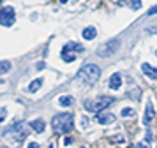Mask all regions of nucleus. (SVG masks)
Wrapping results in <instances>:
<instances>
[{"label":"nucleus","mask_w":157,"mask_h":148,"mask_svg":"<svg viewBox=\"0 0 157 148\" xmlns=\"http://www.w3.org/2000/svg\"><path fill=\"white\" fill-rule=\"evenodd\" d=\"M101 76V69L95 63H85L81 69L76 72V79L85 85H94Z\"/></svg>","instance_id":"obj_2"},{"label":"nucleus","mask_w":157,"mask_h":148,"mask_svg":"<svg viewBox=\"0 0 157 148\" xmlns=\"http://www.w3.org/2000/svg\"><path fill=\"white\" fill-rule=\"evenodd\" d=\"M6 116H7V109L6 108H0V123L6 120Z\"/></svg>","instance_id":"obj_19"},{"label":"nucleus","mask_w":157,"mask_h":148,"mask_svg":"<svg viewBox=\"0 0 157 148\" xmlns=\"http://www.w3.org/2000/svg\"><path fill=\"white\" fill-rule=\"evenodd\" d=\"M81 35H83L85 41H92V39H95V35H97V30H95V27H86V28H83Z\"/></svg>","instance_id":"obj_12"},{"label":"nucleus","mask_w":157,"mask_h":148,"mask_svg":"<svg viewBox=\"0 0 157 148\" xmlns=\"http://www.w3.org/2000/svg\"><path fill=\"white\" fill-rule=\"evenodd\" d=\"M0 4H2V0H0Z\"/></svg>","instance_id":"obj_30"},{"label":"nucleus","mask_w":157,"mask_h":148,"mask_svg":"<svg viewBox=\"0 0 157 148\" xmlns=\"http://www.w3.org/2000/svg\"><path fill=\"white\" fill-rule=\"evenodd\" d=\"M129 148H136V146H129Z\"/></svg>","instance_id":"obj_28"},{"label":"nucleus","mask_w":157,"mask_h":148,"mask_svg":"<svg viewBox=\"0 0 157 148\" xmlns=\"http://www.w3.org/2000/svg\"><path fill=\"white\" fill-rule=\"evenodd\" d=\"M138 148H150V145H148V143H140Z\"/></svg>","instance_id":"obj_24"},{"label":"nucleus","mask_w":157,"mask_h":148,"mask_svg":"<svg viewBox=\"0 0 157 148\" xmlns=\"http://www.w3.org/2000/svg\"><path fill=\"white\" fill-rule=\"evenodd\" d=\"M122 116H134V109H131V108H124V109H122Z\"/></svg>","instance_id":"obj_18"},{"label":"nucleus","mask_w":157,"mask_h":148,"mask_svg":"<svg viewBox=\"0 0 157 148\" xmlns=\"http://www.w3.org/2000/svg\"><path fill=\"white\" fill-rule=\"evenodd\" d=\"M27 148H41V146H39V143H34V141H32V143H29Z\"/></svg>","instance_id":"obj_23"},{"label":"nucleus","mask_w":157,"mask_h":148,"mask_svg":"<svg viewBox=\"0 0 157 148\" xmlns=\"http://www.w3.org/2000/svg\"><path fill=\"white\" fill-rule=\"evenodd\" d=\"M14 9L13 7H6V9H0V25L2 27H13L14 23Z\"/></svg>","instance_id":"obj_7"},{"label":"nucleus","mask_w":157,"mask_h":148,"mask_svg":"<svg viewBox=\"0 0 157 148\" xmlns=\"http://www.w3.org/2000/svg\"><path fill=\"white\" fill-rule=\"evenodd\" d=\"M64 143H65V145H71V143H72V139H71V138H65V141H64Z\"/></svg>","instance_id":"obj_26"},{"label":"nucleus","mask_w":157,"mask_h":148,"mask_svg":"<svg viewBox=\"0 0 157 148\" xmlns=\"http://www.w3.org/2000/svg\"><path fill=\"white\" fill-rule=\"evenodd\" d=\"M147 14H148V16H154V14H157V6H154V7H152V9H150V11H148Z\"/></svg>","instance_id":"obj_21"},{"label":"nucleus","mask_w":157,"mask_h":148,"mask_svg":"<svg viewBox=\"0 0 157 148\" xmlns=\"http://www.w3.org/2000/svg\"><path fill=\"white\" fill-rule=\"evenodd\" d=\"M115 102L113 97H104L101 95L97 99H92V101H85V109L88 113H99V111H104L108 106H111Z\"/></svg>","instance_id":"obj_3"},{"label":"nucleus","mask_w":157,"mask_h":148,"mask_svg":"<svg viewBox=\"0 0 157 148\" xmlns=\"http://www.w3.org/2000/svg\"><path fill=\"white\" fill-rule=\"evenodd\" d=\"M152 120H154V108H152V102H147L145 115H143V123H145V127H150Z\"/></svg>","instance_id":"obj_9"},{"label":"nucleus","mask_w":157,"mask_h":148,"mask_svg":"<svg viewBox=\"0 0 157 148\" xmlns=\"http://www.w3.org/2000/svg\"><path fill=\"white\" fill-rule=\"evenodd\" d=\"M131 9H132V11L141 9V0H131Z\"/></svg>","instance_id":"obj_17"},{"label":"nucleus","mask_w":157,"mask_h":148,"mask_svg":"<svg viewBox=\"0 0 157 148\" xmlns=\"http://www.w3.org/2000/svg\"><path fill=\"white\" fill-rule=\"evenodd\" d=\"M83 51H85V48L81 44H78V42H67L64 48H62L60 56H62V60H65V62H74L76 56L81 55Z\"/></svg>","instance_id":"obj_4"},{"label":"nucleus","mask_w":157,"mask_h":148,"mask_svg":"<svg viewBox=\"0 0 157 148\" xmlns=\"http://www.w3.org/2000/svg\"><path fill=\"white\" fill-rule=\"evenodd\" d=\"M118 48H120V39H109L97 48V55L102 56V58H108V56L115 55L118 51Z\"/></svg>","instance_id":"obj_5"},{"label":"nucleus","mask_w":157,"mask_h":148,"mask_svg":"<svg viewBox=\"0 0 157 148\" xmlns=\"http://www.w3.org/2000/svg\"><path fill=\"white\" fill-rule=\"evenodd\" d=\"M145 141H147V143H150V141H152V132H150V131H147V136H145Z\"/></svg>","instance_id":"obj_22"},{"label":"nucleus","mask_w":157,"mask_h":148,"mask_svg":"<svg viewBox=\"0 0 157 148\" xmlns=\"http://www.w3.org/2000/svg\"><path fill=\"white\" fill-rule=\"evenodd\" d=\"M11 70V62H0V74H6Z\"/></svg>","instance_id":"obj_16"},{"label":"nucleus","mask_w":157,"mask_h":148,"mask_svg":"<svg viewBox=\"0 0 157 148\" xmlns=\"http://www.w3.org/2000/svg\"><path fill=\"white\" fill-rule=\"evenodd\" d=\"M122 86V76L117 72V74H113V76L109 78V88L111 90H118Z\"/></svg>","instance_id":"obj_11"},{"label":"nucleus","mask_w":157,"mask_h":148,"mask_svg":"<svg viewBox=\"0 0 157 148\" xmlns=\"http://www.w3.org/2000/svg\"><path fill=\"white\" fill-rule=\"evenodd\" d=\"M97 122L101 125H108V123H113L115 122V115L109 111H99L97 113Z\"/></svg>","instance_id":"obj_8"},{"label":"nucleus","mask_w":157,"mask_h":148,"mask_svg":"<svg viewBox=\"0 0 157 148\" xmlns=\"http://www.w3.org/2000/svg\"><path fill=\"white\" fill-rule=\"evenodd\" d=\"M58 104L62 106V108H69V106L74 104V99H72L71 95H64V97L58 99Z\"/></svg>","instance_id":"obj_14"},{"label":"nucleus","mask_w":157,"mask_h":148,"mask_svg":"<svg viewBox=\"0 0 157 148\" xmlns=\"http://www.w3.org/2000/svg\"><path fill=\"white\" fill-rule=\"evenodd\" d=\"M30 127H32L34 132H43L44 129H46V122L41 120V118H37V120H34V122H30Z\"/></svg>","instance_id":"obj_13"},{"label":"nucleus","mask_w":157,"mask_h":148,"mask_svg":"<svg viewBox=\"0 0 157 148\" xmlns=\"http://www.w3.org/2000/svg\"><path fill=\"white\" fill-rule=\"evenodd\" d=\"M2 148H9V146H2Z\"/></svg>","instance_id":"obj_29"},{"label":"nucleus","mask_w":157,"mask_h":148,"mask_svg":"<svg viewBox=\"0 0 157 148\" xmlns=\"http://www.w3.org/2000/svg\"><path fill=\"white\" fill-rule=\"evenodd\" d=\"M141 70H143V74L148 78V79H157V69H154L150 63H143Z\"/></svg>","instance_id":"obj_10"},{"label":"nucleus","mask_w":157,"mask_h":148,"mask_svg":"<svg viewBox=\"0 0 157 148\" xmlns=\"http://www.w3.org/2000/svg\"><path fill=\"white\" fill-rule=\"evenodd\" d=\"M37 69H39V70L44 69V62H39V63H37Z\"/></svg>","instance_id":"obj_25"},{"label":"nucleus","mask_w":157,"mask_h":148,"mask_svg":"<svg viewBox=\"0 0 157 148\" xmlns=\"http://www.w3.org/2000/svg\"><path fill=\"white\" fill-rule=\"evenodd\" d=\"M41 86H43V78H39V79H36V81H32V83L29 85V92L34 93V92H37Z\"/></svg>","instance_id":"obj_15"},{"label":"nucleus","mask_w":157,"mask_h":148,"mask_svg":"<svg viewBox=\"0 0 157 148\" xmlns=\"http://www.w3.org/2000/svg\"><path fill=\"white\" fill-rule=\"evenodd\" d=\"M4 136H14L18 141H23L27 138V129H25V123L23 122H14L13 125L4 131Z\"/></svg>","instance_id":"obj_6"},{"label":"nucleus","mask_w":157,"mask_h":148,"mask_svg":"<svg viewBox=\"0 0 157 148\" xmlns=\"http://www.w3.org/2000/svg\"><path fill=\"white\" fill-rule=\"evenodd\" d=\"M81 127H83V129H86V127H88V118H86V116H83V118H81Z\"/></svg>","instance_id":"obj_20"},{"label":"nucleus","mask_w":157,"mask_h":148,"mask_svg":"<svg viewBox=\"0 0 157 148\" xmlns=\"http://www.w3.org/2000/svg\"><path fill=\"white\" fill-rule=\"evenodd\" d=\"M72 115L71 113H60V115H55L53 120H51V127L57 134H67L72 131L74 127V122H72Z\"/></svg>","instance_id":"obj_1"},{"label":"nucleus","mask_w":157,"mask_h":148,"mask_svg":"<svg viewBox=\"0 0 157 148\" xmlns=\"http://www.w3.org/2000/svg\"><path fill=\"white\" fill-rule=\"evenodd\" d=\"M60 2H62V4H65V2H67V0H60Z\"/></svg>","instance_id":"obj_27"}]
</instances>
